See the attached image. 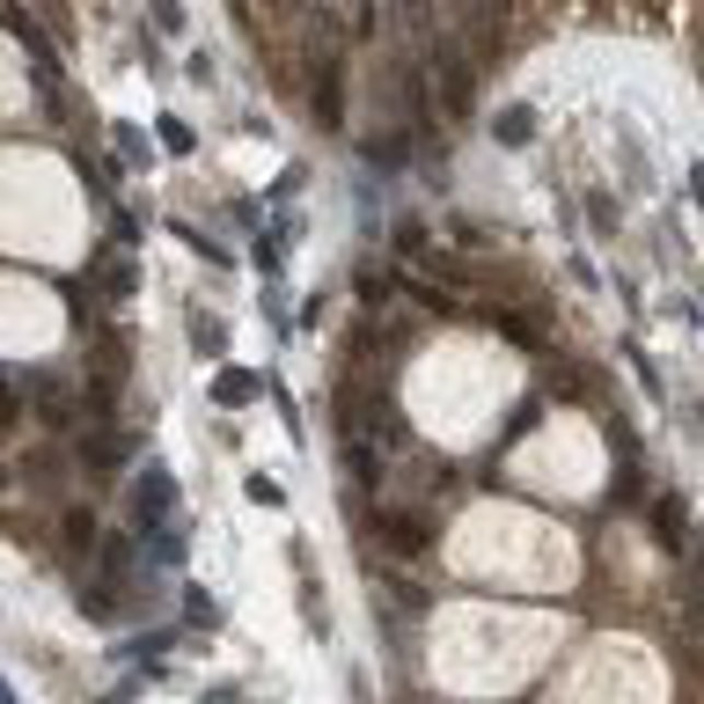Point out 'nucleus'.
<instances>
[{"label": "nucleus", "instance_id": "9d476101", "mask_svg": "<svg viewBox=\"0 0 704 704\" xmlns=\"http://www.w3.org/2000/svg\"><path fill=\"white\" fill-rule=\"evenodd\" d=\"M111 404H118V389H111V374H96V382H89V418H118Z\"/></svg>", "mask_w": 704, "mask_h": 704}, {"label": "nucleus", "instance_id": "39448f33", "mask_svg": "<svg viewBox=\"0 0 704 704\" xmlns=\"http://www.w3.org/2000/svg\"><path fill=\"white\" fill-rule=\"evenodd\" d=\"M132 293H140L132 257H103V301H132Z\"/></svg>", "mask_w": 704, "mask_h": 704}, {"label": "nucleus", "instance_id": "6ab92c4d", "mask_svg": "<svg viewBox=\"0 0 704 704\" xmlns=\"http://www.w3.org/2000/svg\"><path fill=\"white\" fill-rule=\"evenodd\" d=\"M206 704H243V690H228V682H220V690H206Z\"/></svg>", "mask_w": 704, "mask_h": 704}, {"label": "nucleus", "instance_id": "f03ea898", "mask_svg": "<svg viewBox=\"0 0 704 704\" xmlns=\"http://www.w3.org/2000/svg\"><path fill=\"white\" fill-rule=\"evenodd\" d=\"M434 89H440V111L448 118H470V59H462V45H448V37H434Z\"/></svg>", "mask_w": 704, "mask_h": 704}, {"label": "nucleus", "instance_id": "423d86ee", "mask_svg": "<svg viewBox=\"0 0 704 704\" xmlns=\"http://www.w3.org/2000/svg\"><path fill=\"white\" fill-rule=\"evenodd\" d=\"M529 132H535V111H529V103H513V111H499V125H492V140H499V147H521Z\"/></svg>", "mask_w": 704, "mask_h": 704}, {"label": "nucleus", "instance_id": "4be33fe9", "mask_svg": "<svg viewBox=\"0 0 704 704\" xmlns=\"http://www.w3.org/2000/svg\"><path fill=\"white\" fill-rule=\"evenodd\" d=\"M37 8H45V15H59V0H37Z\"/></svg>", "mask_w": 704, "mask_h": 704}, {"label": "nucleus", "instance_id": "dca6fc26", "mask_svg": "<svg viewBox=\"0 0 704 704\" xmlns=\"http://www.w3.org/2000/svg\"><path fill=\"white\" fill-rule=\"evenodd\" d=\"M279 257H287V243L265 228V235H257V272H279Z\"/></svg>", "mask_w": 704, "mask_h": 704}, {"label": "nucleus", "instance_id": "aec40b11", "mask_svg": "<svg viewBox=\"0 0 704 704\" xmlns=\"http://www.w3.org/2000/svg\"><path fill=\"white\" fill-rule=\"evenodd\" d=\"M8 418H15V389L0 382V426H8Z\"/></svg>", "mask_w": 704, "mask_h": 704}, {"label": "nucleus", "instance_id": "f8f14e48", "mask_svg": "<svg viewBox=\"0 0 704 704\" xmlns=\"http://www.w3.org/2000/svg\"><path fill=\"white\" fill-rule=\"evenodd\" d=\"M176 235H184V243H192L198 257H206V265H228V250H220L213 235H198V228H184V220H176Z\"/></svg>", "mask_w": 704, "mask_h": 704}, {"label": "nucleus", "instance_id": "a211bd4d", "mask_svg": "<svg viewBox=\"0 0 704 704\" xmlns=\"http://www.w3.org/2000/svg\"><path fill=\"white\" fill-rule=\"evenodd\" d=\"M250 499H257V507H279V499H287V492L272 485V477H250Z\"/></svg>", "mask_w": 704, "mask_h": 704}, {"label": "nucleus", "instance_id": "2eb2a0df", "mask_svg": "<svg viewBox=\"0 0 704 704\" xmlns=\"http://www.w3.org/2000/svg\"><path fill=\"white\" fill-rule=\"evenodd\" d=\"M192 338H198V353H220V345H228V338H220V323L206 316V309L192 316Z\"/></svg>", "mask_w": 704, "mask_h": 704}, {"label": "nucleus", "instance_id": "1a4fd4ad", "mask_svg": "<svg viewBox=\"0 0 704 704\" xmlns=\"http://www.w3.org/2000/svg\"><path fill=\"white\" fill-rule=\"evenodd\" d=\"M154 140H162V147H170V154H192V125H184V118H162V125H154Z\"/></svg>", "mask_w": 704, "mask_h": 704}, {"label": "nucleus", "instance_id": "6e6552de", "mask_svg": "<svg viewBox=\"0 0 704 704\" xmlns=\"http://www.w3.org/2000/svg\"><path fill=\"white\" fill-rule=\"evenodd\" d=\"M382 529H389V543H396V551H426V529H418V521H404V513H389Z\"/></svg>", "mask_w": 704, "mask_h": 704}, {"label": "nucleus", "instance_id": "4468645a", "mask_svg": "<svg viewBox=\"0 0 704 704\" xmlns=\"http://www.w3.org/2000/svg\"><path fill=\"white\" fill-rule=\"evenodd\" d=\"M81 455L96 462V470H111V462H118V440H111V434H89V440H81Z\"/></svg>", "mask_w": 704, "mask_h": 704}, {"label": "nucleus", "instance_id": "f3484780", "mask_svg": "<svg viewBox=\"0 0 704 704\" xmlns=\"http://www.w3.org/2000/svg\"><path fill=\"white\" fill-rule=\"evenodd\" d=\"M660 535H668V543H682V499H660Z\"/></svg>", "mask_w": 704, "mask_h": 704}, {"label": "nucleus", "instance_id": "ddd939ff", "mask_svg": "<svg viewBox=\"0 0 704 704\" xmlns=\"http://www.w3.org/2000/svg\"><path fill=\"white\" fill-rule=\"evenodd\" d=\"M89 543H96V521L73 507V513H67V551H89Z\"/></svg>", "mask_w": 704, "mask_h": 704}, {"label": "nucleus", "instance_id": "20e7f679", "mask_svg": "<svg viewBox=\"0 0 704 704\" xmlns=\"http://www.w3.org/2000/svg\"><path fill=\"white\" fill-rule=\"evenodd\" d=\"M316 118L323 125H345V96H338V59L316 67Z\"/></svg>", "mask_w": 704, "mask_h": 704}, {"label": "nucleus", "instance_id": "412c9836", "mask_svg": "<svg viewBox=\"0 0 704 704\" xmlns=\"http://www.w3.org/2000/svg\"><path fill=\"white\" fill-rule=\"evenodd\" d=\"M0 704H15V690H8V676H0Z\"/></svg>", "mask_w": 704, "mask_h": 704}, {"label": "nucleus", "instance_id": "9b49d317", "mask_svg": "<svg viewBox=\"0 0 704 704\" xmlns=\"http://www.w3.org/2000/svg\"><path fill=\"white\" fill-rule=\"evenodd\" d=\"M147 8H154V30H170V37L192 23V15H184V0H147Z\"/></svg>", "mask_w": 704, "mask_h": 704}, {"label": "nucleus", "instance_id": "7ed1b4c3", "mask_svg": "<svg viewBox=\"0 0 704 704\" xmlns=\"http://www.w3.org/2000/svg\"><path fill=\"white\" fill-rule=\"evenodd\" d=\"M257 389H265V374H250V367H220V374H213V404H220V412H235V404L257 396Z\"/></svg>", "mask_w": 704, "mask_h": 704}, {"label": "nucleus", "instance_id": "0eeeda50", "mask_svg": "<svg viewBox=\"0 0 704 704\" xmlns=\"http://www.w3.org/2000/svg\"><path fill=\"white\" fill-rule=\"evenodd\" d=\"M176 595H184V616H192L198 632H213V624H220V609L206 602V587H176Z\"/></svg>", "mask_w": 704, "mask_h": 704}, {"label": "nucleus", "instance_id": "f257e3e1", "mask_svg": "<svg viewBox=\"0 0 704 704\" xmlns=\"http://www.w3.org/2000/svg\"><path fill=\"white\" fill-rule=\"evenodd\" d=\"M125 521H132V535L176 521V477L162 470V462H147L140 477H132V492H125Z\"/></svg>", "mask_w": 704, "mask_h": 704}]
</instances>
